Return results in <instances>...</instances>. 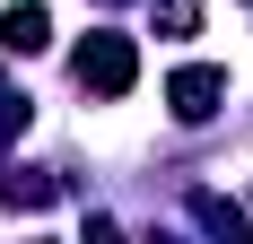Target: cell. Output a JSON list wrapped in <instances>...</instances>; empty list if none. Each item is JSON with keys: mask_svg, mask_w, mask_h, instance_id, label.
Returning a JSON list of instances; mask_svg holds the SVG:
<instances>
[{"mask_svg": "<svg viewBox=\"0 0 253 244\" xmlns=\"http://www.w3.org/2000/svg\"><path fill=\"white\" fill-rule=\"evenodd\" d=\"M192 218H201L210 236H227V244L245 236V209H236V201H218V192H192Z\"/></svg>", "mask_w": 253, "mask_h": 244, "instance_id": "cell-4", "label": "cell"}, {"mask_svg": "<svg viewBox=\"0 0 253 244\" xmlns=\"http://www.w3.org/2000/svg\"><path fill=\"white\" fill-rule=\"evenodd\" d=\"M9 122L26 131V96H9V87H0V140H9Z\"/></svg>", "mask_w": 253, "mask_h": 244, "instance_id": "cell-6", "label": "cell"}, {"mask_svg": "<svg viewBox=\"0 0 253 244\" xmlns=\"http://www.w3.org/2000/svg\"><path fill=\"white\" fill-rule=\"evenodd\" d=\"M105 9H123V0H105Z\"/></svg>", "mask_w": 253, "mask_h": 244, "instance_id": "cell-7", "label": "cell"}, {"mask_svg": "<svg viewBox=\"0 0 253 244\" xmlns=\"http://www.w3.org/2000/svg\"><path fill=\"white\" fill-rule=\"evenodd\" d=\"M0 201H26V209H44V201H52V183H44V174H0Z\"/></svg>", "mask_w": 253, "mask_h": 244, "instance_id": "cell-5", "label": "cell"}, {"mask_svg": "<svg viewBox=\"0 0 253 244\" xmlns=\"http://www.w3.org/2000/svg\"><path fill=\"white\" fill-rule=\"evenodd\" d=\"M70 70H79V87H87V96H131V79H140V44L105 26V35H87V44H79Z\"/></svg>", "mask_w": 253, "mask_h": 244, "instance_id": "cell-1", "label": "cell"}, {"mask_svg": "<svg viewBox=\"0 0 253 244\" xmlns=\"http://www.w3.org/2000/svg\"><path fill=\"white\" fill-rule=\"evenodd\" d=\"M44 44H52V18L35 9V0L0 9V52H44Z\"/></svg>", "mask_w": 253, "mask_h": 244, "instance_id": "cell-3", "label": "cell"}, {"mask_svg": "<svg viewBox=\"0 0 253 244\" xmlns=\"http://www.w3.org/2000/svg\"><path fill=\"white\" fill-rule=\"evenodd\" d=\"M218 96H227V70H210V61H192V70H175V79H166L175 122H210V114H218Z\"/></svg>", "mask_w": 253, "mask_h": 244, "instance_id": "cell-2", "label": "cell"}]
</instances>
